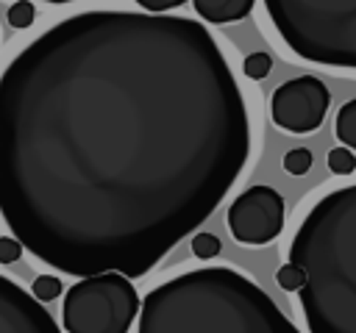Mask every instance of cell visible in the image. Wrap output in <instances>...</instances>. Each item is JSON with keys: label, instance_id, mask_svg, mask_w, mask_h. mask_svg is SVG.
<instances>
[{"label": "cell", "instance_id": "4fadbf2b", "mask_svg": "<svg viewBox=\"0 0 356 333\" xmlns=\"http://www.w3.org/2000/svg\"><path fill=\"white\" fill-rule=\"evenodd\" d=\"M36 19V6L33 0H17L11 8H8V25L11 28H31Z\"/></svg>", "mask_w": 356, "mask_h": 333}, {"label": "cell", "instance_id": "9c48e42d", "mask_svg": "<svg viewBox=\"0 0 356 333\" xmlns=\"http://www.w3.org/2000/svg\"><path fill=\"white\" fill-rule=\"evenodd\" d=\"M256 0H192L195 11L200 19L211 25H225V22H239L250 14Z\"/></svg>", "mask_w": 356, "mask_h": 333}, {"label": "cell", "instance_id": "8fae6325", "mask_svg": "<svg viewBox=\"0 0 356 333\" xmlns=\"http://www.w3.org/2000/svg\"><path fill=\"white\" fill-rule=\"evenodd\" d=\"M270 69H273V58H270L264 50H253V53H248L245 61H242V72H245V78H250V80L267 78Z\"/></svg>", "mask_w": 356, "mask_h": 333}, {"label": "cell", "instance_id": "7a4b0ae2", "mask_svg": "<svg viewBox=\"0 0 356 333\" xmlns=\"http://www.w3.org/2000/svg\"><path fill=\"white\" fill-rule=\"evenodd\" d=\"M139 333H300L275 300L231 266H200L150 289Z\"/></svg>", "mask_w": 356, "mask_h": 333}, {"label": "cell", "instance_id": "5b68a950", "mask_svg": "<svg viewBox=\"0 0 356 333\" xmlns=\"http://www.w3.org/2000/svg\"><path fill=\"white\" fill-rule=\"evenodd\" d=\"M142 302L128 275L97 272L78 278L64 297L67 333H128Z\"/></svg>", "mask_w": 356, "mask_h": 333}, {"label": "cell", "instance_id": "ba28073f", "mask_svg": "<svg viewBox=\"0 0 356 333\" xmlns=\"http://www.w3.org/2000/svg\"><path fill=\"white\" fill-rule=\"evenodd\" d=\"M0 333H61V327L42 300L0 275Z\"/></svg>", "mask_w": 356, "mask_h": 333}, {"label": "cell", "instance_id": "ac0fdd59", "mask_svg": "<svg viewBox=\"0 0 356 333\" xmlns=\"http://www.w3.org/2000/svg\"><path fill=\"white\" fill-rule=\"evenodd\" d=\"M22 255V241L17 236H0V264H14Z\"/></svg>", "mask_w": 356, "mask_h": 333}, {"label": "cell", "instance_id": "6da1fadb", "mask_svg": "<svg viewBox=\"0 0 356 333\" xmlns=\"http://www.w3.org/2000/svg\"><path fill=\"white\" fill-rule=\"evenodd\" d=\"M248 155L242 86L189 17L81 11L0 78V216L75 278L147 275L217 211Z\"/></svg>", "mask_w": 356, "mask_h": 333}, {"label": "cell", "instance_id": "30bf717a", "mask_svg": "<svg viewBox=\"0 0 356 333\" xmlns=\"http://www.w3.org/2000/svg\"><path fill=\"white\" fill-rule=\"evenodd\" d=\"M334 133H337V139H339L345 147L356 150V97H353V100H348V103L337 111Z\"/></svg>", "mask_w": 356, "mask_h": 333}, {"label": "cell", "instance_id": "9a60e30c", "mask_svg": "<svg viewBox=\"0 0 356 333\" xmlns=\"http://www.w3.org/2000/svg\"><path fill=\"white\" fill-rule=\"evenodd\" d=\"M33 291V297L36 300H42V302H50V300H56L58 294H61V280L56 278V275H39V278H33V286H31Z\"/></svg>", "mask_w": 356, "mask_h": 333}, {"label": "cell", "instance_id": "d6986e66", "mask_svg": "<svg viewBox=\"0 0 356 333\" xmlns=\"http://www.w3.org/2000/svg\"><path fill=\"white\" fill-rule=\"evenodd\" d=\"M186 0H136V6H142L145 11H153V14H164L170 8H178L184 6Z\"/></svg>", "mask_w": 356, "mask_h": 333}, {"label": "cell", "instance_id": "2e32d148", "mask_svg": "<svg viewBox=\"0 0 356 333\" xmlns=\"http://www.w3.org/2000/svg\"><path fill=\"white\" fill-rule=\"evenodd\" d=\"M192 253L200 258V261H209V258H217L220 255V239L209 230H200L195 239H192Z\"/></svg>", "mask_w": 356, "mask_h": 333}, {"label": "cell", "instance_id": "3957f363", "mask_svg": "<svg viewBox=\"0 0 356 333\" xmlns=\"http://www.w3.org/2000/svg\"><path fill=\"white\" fill-rule=\"evenodd\" d=\"M306 275L298 289L312 333H356V183L320 197L289 244Z\"/></svg>", "mask_w": 356, "mask_h": 333}, {"label": "cell", "instance_id": "277c9868", "mask_svg": "<svg viewBox=\"0 0 356 333\" xmlns=\"http://www.w3.org/2000/svg\"><path fill=\"white\" fill-rule=\"evenodd\" d=\"M264 8L298 58L356 72V0H264Z\"/></svg>", "mask_w": 356, "mask_h": 333}, {"label": "cell", "instance_id": "52a82bcc", "mask_svg": "<svg viewBox=\"0 0 356 333\" xmlns=\"http://www.w3.org/2000/svg\"><path fill=\"white\" fill-rule=\"evenodd\" d=\"M331 103L328 86L314 75H298L281 83L270 97V117L286 133H312L323 125Z\"/></svg>", "mask_w": 356, "mask_h": 333}, {"label": "cell", "instance_id": "e0dca14e", "mask_svg": "<svg viewBox=\"0 0 356 333\" xmlns=\"http://www.w3.org/2000/svg\"><path fill=\"white\" fill-rule=\"evenodd\" d=\"M275 280H278V286H281V289H286V291H298V289L303 286L306 275H303V269H300L298 264L286 261L284 266H278V272H275Z\"/></svg>", "mask_w": 356, "mask_h": 333}, {"label": "cell", "instance_id": "7c38bea8", "mask_svg": "<svg viewBox=\"0 0 356 333\" xmlns=\"http://www.w3.org/2000/svg\"><path fill=\"white\" fill-rule=\"evenodd\" d=\"M328 169L334 172V175H350L353 169H356V155H353V150L350 147H334L331 153H328Z\"/></svg>", "mask_w": 356, "mask_h": 333}, {"label": "cell", "instance_id": "5bb4252c", "mask_svg": "<svg viewBox=\"0 0 356 333\" xmlns=\"http://www.w3.org/2000/svg\"><path fill=\"white\" fill-rule=\"evenodd\" d=\"M312 153L306 150V147H295V150H289L286 155H284V169L289 172V175H295V178H300V175H306L309 169H312Z\"/></svg>", "mask_w": 356, "mask_h": 333}, {"label": "cell", "instance_id": "8992f818", "mask_svg": "<svg viewBox=\"0 0 356 333\" xmlns=\"http://www.w3.org/2000/svg\"><path fill=\"white\" fill-rule=\"evenodd\" d=\"M228 230L239 244H270L284 230V197L264 183L245 189L228 205Z\"/></svg>", "mask_w": 356, "mask_h": 333}, {"label": "cell", "instance_id": "ffe728a7", "mask_svg": "<svg viewBox=\"0 0 356 333\" xmlns=\"http://www.w3.org/2000/svg\"><path fill=\"white\" fill-rule=\"evenodd\" d=\"M42 3H56V6H61V3H75V0H42Z\"/></svg>", "mask_w": 356, "mask_h": 333}]
</instances>
